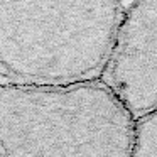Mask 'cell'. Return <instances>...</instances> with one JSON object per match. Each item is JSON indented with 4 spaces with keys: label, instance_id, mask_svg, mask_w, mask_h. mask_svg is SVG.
<instances>
[{
    "label": "cell",
    "instance_id": "cell-3",
    "mask_svg": "<svg viewBox=\"0 0 157 157\" xmlns=\"http://www.w3.org/2000/svg\"><path fill=\"white\" fill-rule=\"evenodd\" d=\"M132 157H157V110L135 120Z\"/></svg>",
    "mask_w": 157,
    "mask_h": 157
},
{
    "label": "cell",
    "instance_id": "cell-2",
    "mask_svg": "<svg viewBox=\"0 0 157 157\" xmlns=\"http://www.w3.org/2000/svg\"><path fill=\"white\" fill-rule=\"evenodd\" d=\"M101 81L133 120L157 110V27H132L113 41Z\"/></svg>",
    "mask_w": 157,
    "mask_h": 157
},
{
    "label": "cell",
    "instance_id": "cell-1",
    "mask_svg": "<svg viewBox=\"0 0 157 157\" xmlns=\"http://www.w3.org/2000/svg\"><path fill=\"white\" fill-rule=\"evenodd\" d=\"M135 120L101 81L0 85V157H132Z\"/></svg>",
    "mask_w": 157,
    "mask_h": 157
}]
</instances>
